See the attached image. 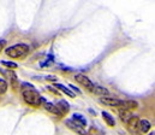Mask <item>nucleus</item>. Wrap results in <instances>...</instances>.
Here are the masks:
<instances>
[{"mask_svg": "<svg viewBox=\"0 0 155 135\" xmlns=\"http://www.w3.org/2000/svg\"><path fill=\"white\" fill-rule=\"evenodd\" d=\"M69 87H70V88H72V89H74V90H76V93H77V94H81V90L78 89V88H76V87H75L74 85H70Z\"/></svg>", "mask_w": 155, "mask_h": 135, "instance_id": "nucleus-21", "label": "nucleus"}, {"mask_svg": "<svg viewBox=\"0 0 155 135\" xmlns=\"http://www.w3.org/2000/svg\"><path fill=\"white\" fill-rule=\"evenodd\" d=\"M29 51V47L25 44H17V45H13L11 47H7L5 49V53L6 56L11 57V58H19V57H23L24 54H27Z\"/></svg>", "mask_w": 155, "mask_h": 135, "instance_id": "nucleus-1", "label": "nucleus"}, {"mask_svg": "<svg viewBox=\"0 0 155 135\" xmlns=\"http://www.w3.org/2000/svg\"><path fill=\"white\" fill-rule=\"evenodd\" d=\"M72 121L75 122V123H77L79 126H82V127H85L87 126V120L82 116V115H78V113H74V116H72Z\"/></svg>", "mask_w": 155, "mask_h": 135, "instance_id": "nucleus-12", "label": "nucleus"}, {"mask_svg": "<svg viewBox=\"0 0 155 135\" xmlns=\"http://www.w3.org/2000/svg\"><path fill=\"white\" fill-rule=\"evenodd\" d=\"M149 135H155V133L154 132H152V133H149Z\"/></svg>", "mask_w": 155, "mask_h": 135, "instance_id": "nucleus-24", "label": "nucleus"}, {"mask_svg": "<svg viewBox=\"0 0 155 135\" xmlns=\"http://www.w3.org/2000/svg\"><path fill=\"white\" fill-rule=\"evenodd\" d=\"M11 77H12V80H11V86H12V88H15V89H17L18 88V80H17V76L13 74V73H11Z\"/></svg>", "mask_w": 155, "mask_h": 135, "instance_id": "nucleus-17", "label": "nucleus"}, {"mask_svg": "<svg viewBox=\"0 0 155 135\" xmlns=\"http://www.w3.org/2000/svg\"><path fill=\"white\" fill-rule=\"evenodd\" d=\"M57 107H58V110L61 112H69V110H70V105H69V103H66L65 100H59L58 101V104H57Z\"/></svg>", "mask_w": 155, "mask_h": 135, "instance_id": "nucleus-13", "label": "nucleus"}, {"mask_svg": "<svg viewBox=\"0 0 155 135\" xmlns=\"http://www.w3.org/2000/svg\"><path fill=\"white\" fill-rule=\"evenodd\" d=\"M4 46H5V41H4V40H1V41H0V52H1V49L4 48Z\"/></svg>", "mask_w": 155, "mask_h": 135, "instance_id": "nucleus-23", "label": "nucleus"}, {"mask_svg": "<svg viewBox=\"0 0 155 135\" xmlns=\"http://www.w3.org/2000/svg\"><path fill=\"white\" fill-rule=\"evenodd\" d=\"M120 101L121 100L116 99V98H110V96H102L100 99V103L101 104H105V105H108V106H113V107H119Z\"/></svg>", "mask_w": 155, "mask_h": 135, "instance_id": "nucleus-7", "label": "nucleus"}, {"mask_svg": "<svg viewBox=\"0 0 155 135\" xmlns=\"http://www.w3.org/2000/svg\"><path fill=\"white\" fill-rule=\"evenodd\" d=\"M138 117L136 116H132L129 121H127V126H129V130L130 133L134 135H140V132H138Z\"/></svg>", "mask_w": 155, "mask_h": 135, "instance_id": "nucleus-4", "label": "nucleus"}, {"mask_svg": "<svg viewBox=\"0 0 155 135\" xmlns=\"http://www.w3.org/2000/svg\"><path fill=\"white\" fill-rule=\"evenodd\" d=\"M43 106H45V109H46L48 112H51V113H53V115L63 116V112H60L55 105H53V104H51V103H45V105H43Z\"/></svg>", "mask_w": 155, "mask_h": 135, "instance_id": "nucleus-9", "label": "nucleus"}, {"mask_svg": "<svg viewBox=\"0 0 155 135\" xmlns=\"http://www.w3.org/2000/svg\"><path fill=\"white\" fill-rule=\"evenodd\" d=\"M119 116H120L121 121H123V122H126V123H127V121L132 117V115H131L130 111H123V110L119 111Z\"/></svg>", "mask_w": 155, "mask_h": 135, "instance_id": "nucleus-15", "label": "nucleus"}, {"mask_svg": "<svg viewBox=\"0 0 155 135\" xmlns=\"http://www.w3.org/2000/svg\"><path fill=\"white\" fill-rule=\"evenodd\" d=\"M7 90V82L4 79H0V94H4Z\"/></svg>", "mask_w": 155, "mask_h": 135, "instance_id": "nucleus-16", "label": "nucleus"}, {"mask_svg": "<svg viewBox=\"0 0 155 135\" xmlns=\"http://www.w3.org/2000/svg\"><path fill=\"white\" fill-rule=\"evenodd\" d=\"M47 89H49V90H51V92H53V93H57V94H58V93H59V92H58V90L55 89V88H53V87H48V88H47Z\"/></svg>", "mask_w": 155, "mask_h": 135, "instance_id": "nucleus-22", "label": "nucleus"}, {"mask_svg": "<svg viewBox=\"0 0 155 135\" xmlns=\"http://www.w3.org/2000/svg\"><path fill=\"white\" fill-rule=\"evenodd\" d=\"M91 92H93V93H95V94H97V95H102V96H107V95L110 94L108 89H106L105 87H101V86H95V85H94V87H93Z\"/></svg>", "mask_w": 155, "mask_h": 135, "instance_id": "nucleus-10", "label": "nucleus"}, {"mask_svg": "<svg viewBox=\"0 0 155 135\" xmlns=\"http://www.w3.org/2000/svg\"><path fill=\"white\" fill-rule=\"evenodd\" d=\"M45 79H46V80H49V81H53V82H55V81L58 80V77H57V76H53V75H48V76H46Z\"/></svg>", "mask_w": 155, "mask_h": 135, "instance_id": "nucleus-20", "label": "nucleus"}, {"mask_svg": "<svg viewBox=\"0 0 155 135\" xmlns=\"http://www.w3.org/2000/svg\"><path fill=\"white\" fill-rule=\"evenodd\" d=\"M55 89L58 90V89H60L63 93H65V94H68L69 96H71V98H74L75 96V94L71 92V90L69 89L68 87H65L64 85H60V83H55Z\"/></svg>", "mask_w": 155, "mask_h": 135, "instance_id": "nucleus-14", "label": "nucleus"}, {"mask_svg": "<svg viewBox=\"0 0 155 135\" xmlns=\"http://www.w3.org/2000/svg\"><path fill=\"white\" fill-rule=\"evenodd\" d=\"M149 129H150V123L147 120H140L138 121V132H140V134L147 133V132H149Z\"/></svg>", "mask_w": 155, "mask_h": 135, "instance_id": "nucleus-8", "label": "nucleus"}, {"mask_svg": "<svg viewBox=\"0 0 155 135\" xmlns=\"http://www.w3.org/2000/svg\"><path fill=\"white\" fill-rule=\"evenodd\" d=\"M23 99L27 104L31 106H39L42 103V96L36 90H24L23 92Z\"/></svg>", "mask_w": 155, "mask_h": 135, "instance_id": "nucleus-2", "label": "nucleus"}, {"mask_svg": "<svg viewBox=\"0 0 155 135\" xmlns=\"http://www.w3.org/2000/svg\"><path fill=\"white\" fill-rule=\"evenodd\" d=\"M1 64H2V65H5V66H7V68H12V69H16V68H18V65H17L16 63H12V62L1 60Z\"/></svg>", "mask_w": 155, "mask_h": 135, "instance_id": "nucleus-18", "label": "nucleus"}, {"mask_svg": "<svg viewBox=\"0 0 155 135\" xmlns=\"http://www.w3.org/2000/svg\"><path fill=\"white\" fill-rule=\"evenodd\" d=\"M75 80L77 81L78 83H81L83 87H85L87 89L91 90L93 87H94V83H93L85 75H83V74H77V75L75 76Z\"/></svg>", "mask_w": 155, "mask_h": 135, "instance_id": "nucleus-3", "label": "nucleus"}, {"mask_svg": "<svg viewBox=\"0 0 155 135\" xmlns=\"http://www.w3.org/2000/svg\"><path fill=\"white\" fill-rule=\"evenodd\" d=\"M66 126L71 129V130H74V132H76L77 134L79 135H85L87 134V132H85V128L84 127H82V126H79L77 123H75L72 120H66Z\"/></svg>", "mask_w": 155, "mask_h": 135, "instance_id": "nucleus-5", "label": "nucleus"}, {"mask_svg": "<svg viewBox=\"0 0 155 135\" xmlns=\"http://www.w3.org/2000/svg\"><path fill=\"white\" fill-rule=\"evenodd\" d=\"M22 88H23V89H25V90H34V89H35L33 85H30V83H27V82H24V83L22 85Z\"/></svg>", "mask_w": 155, "mask_h": 135, "instance_id": "nucleus-19", "label": "nucleus"}, {"mask_svg": "<svg viewBox=\"0 0 155 135\" xmlns=\"http://www.w3.org/2000/svg\"><path fill=\"white\" fill-rule=\"evenodd\" d=\"M102 117H104L105 122H106V123H107L110 127H114V126H116V122H114V118H113V116H112V115H110L108 112L104 111V112H102Z\"/></svg>", "mask_w": 155, "mask_h": 135, "instance_id": "nucleus-11", "label": "nucleus"}, {"mask_svg": "<svg viewBox=\"0 0 155 135\" xmlns=\"http://www.w3.org/2000/svg\"><path fill=\"white\" fill-rule=\"evenodd\" d=\"M137 106H138V104L134 100H121L118 109H120L123 111H130L132 109H136Z\"/></svg>", "mask_w": 155, "mask_h": 135, "instance_id": "nucleus-6", "label": "nucleus"}]
</instances>
